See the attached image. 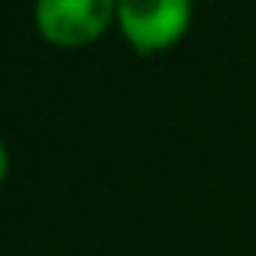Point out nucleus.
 <instances>
[{"label": "nucleus", "instance_id": "1", "mask_svg": "<svg viewBox=\"0 0 256 256\" xmlns=\"http://www.w3.org/2000/svg\"><path fill=\"white\" fill-rule=\"evenodd\" d=\"M194 20V0H117V26L136 56L169 52L188 36Z\"/></svg>", "mask_w": 256, "mask_h": 256}, {"label": "nucleus", "instance_id": "2", "mask_svg": "<svg viewBox=\"0 0 256 256\" xmlns=\"http://www.w3.org/2000/svg\"><path fill=\"white\" fill-rule=\"evenodd\" d=\"M32 26L56 49H88L117 26V0H32Z\"/></svg>", "mask_w": 256, "mask_h": 256}, {"label": "nucleus", "instance_id": "3", "mask_svg": "<svg viewBox=\"0 0 256 256\" xmlns=\"http://www.w3.org/2000/svg\"><path fill=\"white\" fill-rule=\"evenodd\" d=\"M6 175H10V150H6V143L0 140V188H4Z\"/></svg>", "mask_w": 256, "mask_h": 256}]
</instances>
